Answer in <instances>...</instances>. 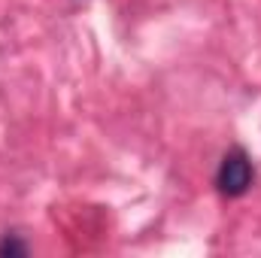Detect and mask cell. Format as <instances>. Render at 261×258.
<instances>
[{
	"label": "cell",
	"mask_w": 261,
	"mask_h": 258,
	"mask_svg": "<svg viewBox=\"0 0 261 258\" xmlns=\"http://www.w3.org/2000/svg\"><path fill=\"white\" fill-rule=\"evenodd\" d=\"M0 255H3V258L28 255V243H24L18 234H3V237H0Z\"/></svg>",
	"instance_id": "obj_2"
},
{
	"label": "cell",
	"mask_w": 261,
	"mask_h": 258,
	"mask_svg": "<svg viewBox=\"0 0 261 258\" xmlns=\"http://www.w3.org/2000/svg\"><path fill=\"white\" fill-rule=\"evenodd\" d=\"M255 183V164L246 149L234 146L222 155L219 170H216V189L225 197H243Z\"/></svg>",
	"instance_id": "obj_1"
}]
</instances>
